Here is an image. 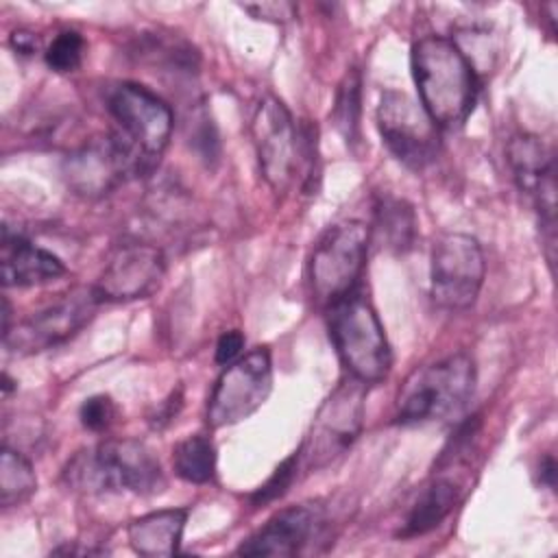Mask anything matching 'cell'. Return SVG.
<instances>
[{"mask_svg": "<svg viewBox=\"0 0 558 558\" xmlns=\"http://www.w3.org/2000/svg\"><path fill=\"white\" fill-rule=\"evenodd\" d=\"M371 229L362 220H340L316 242L310 257V288L318 303L333 305L351 294L366 264Z\"/></svg>", "mask_w": 558, "mask_h": 558, "instance_id": "52a82bcc", "label": "cell"}, {"mask_svg": "<svg viewBox=\"0 0 558 558\" xmlns=\"http://www.w3.org/2000/svg\"><path fill=\"white\" fill-rule=\"evenodd\" d=\"M163 275L161 248L146 242H124L113 248L92 286L100 301L126 303L150 296L161 286Z\"/></svg>", "mask_w": 558, "mask_h": 558, "instance_id": "9a60e30c", "label": "cell"}, {"mask_svg": "<svg viewBox=\"0 0 558 558\" xmlns=\"http://www.w3.org/2000/svg\"><path fill=\"white\" fill-rule=\"evenodd\" d=\"M272 390L270 351L257 347L227 364L216 379L205 418L211 429L235 425L262 408Z\"/></svg>", "mask_w": 558, "mask_h": 558, "instance_id": "9c48e42d", "label": "cell"}, {"mask_svg": "<svg viewBox=\"0 0 558 558\" xmlns=\"http://www.w3.org/2000/svg\"><path fill=\"white\" fill-rule=\"evenodd\" d=\"M187 508H166L133 519L126 527L129 545L140 556H174L179 551Z\"/></svg>", "mask_w": 558, "mask_h": 558, "instance_id": "ac0fdd59", "label": "cell"}, {"mask_svg": "<svg viewBox=\"0 0 558 558\" xmlns=\"http://www.w3.org/2000/svg\"><path fill=\"white\" fill-rule=\"evenodd\" d=\"M68 272L65 264L50 251L35 246L22 233L2 229V283L4 288H28L57 281Z\"/></svg>", "mask_w": 558, "mask_h": 558, "instance_id": "e0dca14e", "label": "cell"}, {"mask_svg": "<svg viewBox=\"0 0 558 558\" xmlns=\"http://www.w3.org/2000/svg\"><path fill=\"white\" fill-rule=\"evenodd\" d=\"M174 473L190 484H207L216 477V445L205 434H192L172 449Z\"/></svg>", "mask_w": 558, "mask_h": 558, "instance_id": "44dd1931", "label": "cell"}, {"mask_svg": "<svg viewBox=\"0 0 558 558\" xmlns=\"http://www.w3.org/2000/svg\"><path fill=\"white\" fill-rule=\"evenodd\" d=\"M9 44L17 54H33L37 50V37L24 28L13 31L9 37Z\"/></svg>", "mask_w": 558, "mask_h": 558, "instance_id": "f546056e", "label": "cell"}, {"mask_svg": "<svg viewBox=\"0 0 558 558\" xmlns=\"http://www.w3.org/2000/svg\"><path fill=\"white\" fill-rule=\"evenodd\" d=\"M242 349H244V336L240 329H231V331H225L218 342H216V362L218 364H231L235 362L240 355H242Z\"/></svg>", "mask_w": 558, "mask_h": 558, "instance_id": "f1b7e54d", "label": "cell"}, {"mask_svg": "<svg viewBox=\"0 0 558 558\" xmlns=\"http://www.w3.org/2000/svg\"><path fill=\"white\" fill-rule=\"evenodd\" d=\"M107 111L116 122L113 133L153 170L172 135L170 105L148 87L124 81L107 92Z\"/></svg>", "mask_w": 558, "mask_h": 558, "instance_id": "8992f818", "label": "cell"}, {"mask_svg": "<svg viewBox=\"0 0 558 558\" xmlns=\"http://www.w3.org/2000/svg\"><path fill=\"white\" fill-rule=\"evenodd\" d=\"M37 490V475L28 458L9 445L0 456V504L4 508L22 506Z\"/></svg>", "mask_w": 558, "mask_h": 558, "instance_id": "603a6c76", "label": "cell"}, {"mask_svg": "<svg viewBox=\"0 0 558 558\" xmlns=\"http://www.w3.org/2000/svg\"><path fill=\"white\" fill-rule=\"evenodd\" d=\"M362 74L357 68H349L336 89L331 120L349 148H355L362 140Z\"/></svg>", "mask_w": 558, "mask_h": 558, "instance_id": "7402d4cb", "label": "cell"}, {"mask_svg": "<svg viewBox=\"0 0 558 558\" xmlns=\"http://www.w3.org/2000/svg\"><path fill=\"white\" fill-rule=\"evenodd\" d=\"M116 403L107 395H94L85 399L78 408V418L85 429L89 432H105L116 421Z\"/></svg>", "mask_w": 558, "mask_h": 558, "instance_id": "484cf974", "label": "cell"}, {"mask_svg": "<svg viewBox=\"0 0 558 558\" xmlns=\"http://www.w3.org/2000/svg\"><path fill=\"white\" fill-rule=\"evenodd\" d=\"M299 466H301V456H299V449H296L294 453H290V456L275 469V473L266 480V484H262V486L251 495L253 506H262V504H270V501L279 499V497L290 488V484L294 482Z\"/></svg>", "mask_w": 558, "mask_h": 558, "instance_id": "d4e9b609", "label": "cell"}, {"mask_svg": "<svg viewBox=\"0 0 558 558\" xmlns=\"http://www.w3.org/2000/svg\"><path fill=\"white\" fill-rule=\"evenodd\" d=\"M13 384H15V381L9 377V373H4V375H2V392H4V397H9V395H11Z\"/></svg>", "mask_w": 558, "mask_h": 558, "instance_id": "1f68e13d", "label": "cell"}, {"mask_svg": "<svg viewBox=\"0 0 558 558\" xmlns=\"http://www.w3.org/2000/svg\"><path fill=\"white\" fill-rule=\"evenodd\" d=\"M100 303L94 286L74 288L59 301L20 320L2 336V344L13 355H33L59 347L94 318Z\"/></svg>", "mask_w": 558, "mask_h": 558, "instance_id": "30bf717a", "label": "cell"}, {"mask_svg": "<svg viewBox=\"0 0 558 558\" xmlns=\"http://www.w3.org/2000/svg\"><path fill=\"white\" fill-rule=\"evenodd\" d=\"M85 39L76 31H61L44 52L46 65L59 74L74 72L83 61Z\"/></svg>", "mask_w": 558, "mask_h": 558, "instance_id": "cb8c5ba5", "label": "cell"}, {"mask_svg": "<svg viewBox=\"0 0 558 558\" xmlns=\"http://www.w3.org/2000/svg\"><path fill=\"white\" fill-rule=\"evenodd\" d=\"M329 338L349 375L362 384H379L392 366L384 325L371 301L353 290L329 305Z\"/></svg>", "mask_w": 558, "mask_h": 558, "instance_id": "277c9868", "label": "cell"}, {"mask_svg": "<svg viewBox=\"0 0 558 558\" xmlns=\"http://www.w3.org/2000/svg\"><path fill=\"white\" fill-rule=\"evenodd\" d=\"M421 107L438 129L466 122L477 98V76L466 52L445 35H425L410 50Z\"/></svg>", "mask_w": 558, "mask_h": 558, "instance_id": "6da1fadb", "label": "cell"}, {"mask_svg": "<svg viewBox=\"0 0 558 558\" xmlns=\"http://www.w3.org/2000/svg\"><path fill=\"white\" fill-rule=\"evenodd\" d=\"M538 480H541L543 486L554 488V484H556V460H554L551 453L541 460V464H538Z\"/></svg>", "mask_w": 558, "mask_h": 558, "instance_id": "4dcf8cb0", "label": "cell"}, {"mask_svg": "<svg viewBox=\"0 0 558 558\" xmlns=\"http://www.w3.org/2000/svg\"><path fill=\"white\" fill-rule=\"evenodd\" d=\"M68 488L102 495L129 490L155 495L166 488V475L153 449L135 438H111L76 451L61 473Z\"/></svg>", "mask_w": 558, "mask_h": 558, "instance_id": "7a4b0ae2", "label": "cell"}, {"mask_svg": "<svg viewBox=\"0 0 558 558\" xmlns=\"http://www.w3.org/2000/svg\"><path fill=\"white\" fill-rule=\"evenodd\" d=\"M181 405H183V388L179 386V388L172 390V392L155 408V412L148 416L150 427H153V429H163V427L179 414Z\"/></svg>", "mask_w": 558, "mask_h": 558, "instance_id": "83f0119b", "label": "cell"}, {"mask_svg": "<svg viewBox=\"0 0 558 558\" xmlns=\"http://www.w3.org/2000/svg\"><path fill=\"white\" fill-rule=\"evenodd\" d=\"M61 172L74 194L100 198L126 179L148 172V168L116 133H109L72 150L63 159Z\"/></svg>", "mask_w": 558, "mask_h": 558, "instance_id": "7c38bea8", "label": "cell"}, {"mask_svg": "<svg viewBox=\"0 0 558 558\" xmlns=\"http://www.w3.org/2000/svg\"><path fill=\"white\" fill-rule=\"evenodd\" d=\"M418 220L414 207L399 196L379 194L373 205V235L390 253H408L416 242Z\"/></svg>", "mask_w": 558, "mask_h": 558, "instance_id": "ffe728a7", "label": "cell"}, {"mask_svg": "<svg viewBox=\"0 0 558 558\" xmlns=\"http://www.w3.org/2000/svg\"><path fill=\"white\" fill-rule=\"evenodd\" d=\"M364 401L366 384L351 375L325 397L299 447L305 471H320L353 447L364 427Z\"/></svg>", "mask_w": 558, "mask_h": 558, "instance_id": "5b68a950", "label": "cell"}, {"mask_svg": "<svg viewBox=\"0 0 558 558\" xmlns=\"http://www.w3.org/2000/svg\"><path fill=\"white\" fill-rule=\"evenodd\" d=\"M475 379V362L469 353H453L418 366L408 375L397 395L395 421L416 425L456 414L471 399Z\"/></svg>", "mask_w": 558, "mask_h": 558, "instance_id": "3957f363", "label": "cell"}, {"mask_svg": "<svg viewBox=\"0 0 558 558\" xmlns=\"http://www.w3.org/2000/svg\"><path fill=\"white\" fill-rule=\"evenodd\" d=\"M325 527L320 504L307 501L275 512L235 549L238 556H296L312 545Z\"/></svg>", "mask_w": 558, "mask_h": 558, "instance_id": "2e32d148", "label": "cell"}, {"mask_svg": "<svg viewBox=\"0 0 558 558\" xmlns=\"http://www.w3.org/2000/svg\"><path fill=\"white\" fill-rule=\"evenodd\" d=\"M460 484L451 477H434L412 504L401 530V538H414L438 527L460 501Z\"/></svg>", "mask_w": 558, "mask_h": 558, "instance_id": "d6986e66", "label": "cell"}, {"mask_svg": "<svg viewBox=\"0 0 558 558\" xmlns=\"http://www.w3.org/2000/svg\"><path fill=\"white\" fill-rule=\"evenodd\" d=\"M484 277V251L473 235L449 231L434 240L429 294L438 307L447 312L469 310L480 296Z\"/></svg>", "mask_w": 558, "mask_h": 558, "instance_id": "ba28073f", "label": "cell"}, {"mask_svg": "<svg viewBox=\"0 0 558 558\" xmlns=\"http://www.w3.org/2000/svg\"><path fill=\"white\" fill-rule=\"evenodd\" d=\"M251 137L264 181L272 192H286L299 168V129L277 96L266 94L257 100L251 116Z\"/></svg>", "mask_w": 558, "mask_h": 558, "instance_id": "5bb4252c", "label": "cell"}, {"mask_svg": "<svg viewBox=\"0 0 558 558\" xmlns=\"http://www.w3.org/2000/svg\"><path fill=\"white\" fill-rule=\"evenodd\" d=\"M246 13H251L255 20H266V22H290L296 17V7L292 2H257V4H240Z\"/></svg>", "mask_w": 558, "mask_h": 558, "instance_id": "4316f807", "label": "cell"}, {"mask_svg": "<svg viewBox=\"0 0 558 558\" xmlns=\"http://www.w3.org/2000/svg\"><path fill=\"white\" fill-rule=\"evenodd\" d=\"M377 129L390 155L410 170L427 168L438 150V126L405 92L386 89L377 105Z\"/></svg>", "mask_w": 558, "mask_h": 558, "instance_id": "8fae6325", "label": "cell"}, {"mask_svg": "<svg viewBox=\"0 0 558 558\" xmlns=\"http://www.w3.org/2000/svg\"><path fill=\"white\" fill-rule=\"evenodd\" d=\"M506 159L517 187L534 203L538 227L554 264L556 248V159L551 148L532 133H517L506 146Z\"/></svg>", "mask_w": 558, "mask_h": 558, "instance_id": "4fadbf2b", "label": "cell"}]
</instances>
